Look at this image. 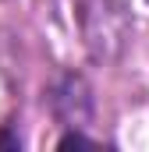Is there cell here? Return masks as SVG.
Segmentation results:
<instances>
[{
  "label": "cell",
  "mask_w": 149,
  "mask_h": 152,
  "mask_svg": "<svg viewBox=\"0 0 149 152\" xmlns=\"http://www.w3.org/2000/svg\"><path fill=\"white\" fill-rule=\"evenodd\" d=\"M71 145H92V149H96L100 142H96V138H85V134H78V131H68V134L57 142V149H71Z\"/></svg>",
  "instance_id": "obj_1"
}]
</instances>
